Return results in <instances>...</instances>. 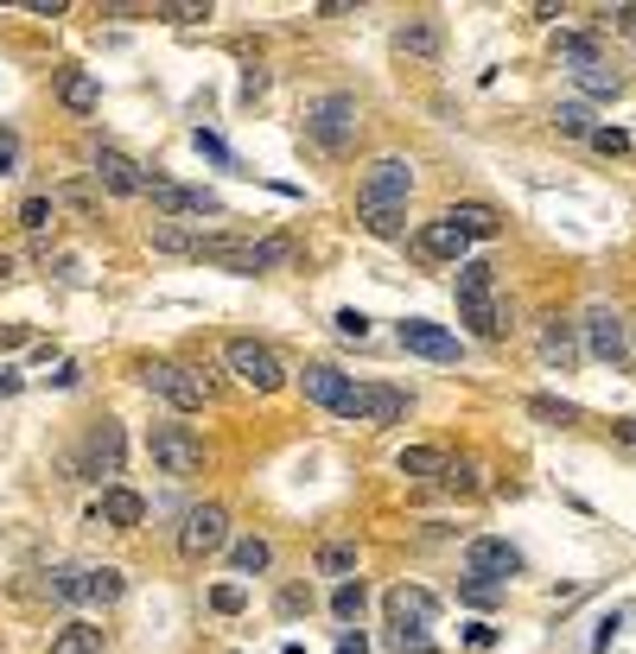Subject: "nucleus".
<instances>
[{"mask_svg": "<svg viewBox=\"0 0 636 654\" xmlns=\"http://www.w3.org/2000/svg\"><path fill=\"white\" fill-rule=\"evenodd\" d=\"M554 127L560 134H592V102H580V96H566V102H554Z\"/></svg>", "mask_w": 636, "mask_h": 654, "instance_id": "473e14b6", "label": "nucleus"}, {"mask_svg": "<svg viewBox=\"0 0 636 654\" xmlns=\"http://www.w3.org/2000/svg\"><path fill=\"white\" fill-rule=\"evenodd\" d=\"M20 344H25V330H20V325H7V330H0V350H20Z\"/></svg>", "mask_w": 636, "mask_h": 654, "instance_id": "de8ad7c7", "label": "nucleus"}, {"mask_svg": "<svg viewBox=\"0 0 636 654\" xmlns=\"http://www.w3.org/2000/svg\"><path fill=\"white\" fill-rule=\"evenodd\" d=\"M382 610H388V630H427L432 616H439V598H432L427 584H388Z\"/></svg>", "mask_w": 636, "mask_h": 654, "instance_id": "2eb2a0df", "label": "nucleus"}, {"mask_svg": "<svg viewBox=\"0 0 636 654\" xmlns=\"http://www.w3.org/2000/svg\"><path fill=\"white\" fill-rule=\"evenodd\" d=\"M585 140H592V147L605 152V159H624V152H630V134H624V127H592Z\"/></svg>", "mask_w": 636, "mask_h": 654, "instance_id": "4c0bfd02", "label": "nucleus"}, {"mask_svg": "<svg viewBox=\"0 0 636 654\" xmlns=\"http://www.w3.org/2000/svg\"><path fill=\"white\" fill-rule=\"evenodd\" d=\"M140 388H153L159 401H173L178 413H198L204 401H217V376H204V369H185V362H166V356L140 362Z\"/></svg>", "mask_w": 636, "mask_h": 654, "instance_id": "7ed1b4c3", "label": "nucleus"}, {"mask_svg": "<svg viewBox=\"0 0 636 654\" xmlns=\"http://www.w3.org/2000/svg\"><path fill=\"white\" fill-rule=\"evenodd\" d=\"M58 102H64L71 115H96L102 108V83L90 71H64L58 76Z\"/></svg>", "mask_w": 636, "mask_h": 654, "instance_id": "5701e85b", "label": "nucleus"}, {"mask_svg": "<svg viewBox=\"0 0 636 654\" xmlns=\"http://www.w3.org/2000/svg\"><path fill=\"white\" fill-rule=\"evenodd\" d=\"M159 20H173V25H198V20H210V7L204 0H166V7H153Z\"/></svg>", "mask_w": 636, "mask_h": 654, "instance_id": "c9c22d12", "label": "nucleus"}, {"mask_svg": "<svg viewBox=\"0 0 636 654\" xmlns=\"http://www.w3.org/2000/svg\"><path fill=\"white\" fill-rule=\"evenodd\" d=\"M554 57L566 64V71H585V64H598V39H585V32H560Z\"/></svg>", "mask_w": 636, "mask_h": 654, "instance_id": "c85d7f7f", "label": "nucleus"}, {"mask_svg": "<svg viewBox=\"0 0 636 654\" xmlns=\"http://www.w3.org/2000/svg\"><path fill=\"white\" fill-rule=\"evenodd\" d=\"M337 420H363V426H395L407 420V394L388 381H351V394L337 407Z\"/></svg>", "mask_w": 636, "mask_h": 654, "instance_id": "1a4fd4ad", "label": "nucleus"}, {"mask_svg": "<svg viewBox=\"0 0 636 654\" xmlns=\"http://www.w3.org/2000/svg\"><path fill=\"white\" fill-rule=\"evenodd\" d=\"M280 654H305V648H300V642H286V648H280Z\"/></svg>", "mask_w": 636, "mask_h": 654, "instance_id": "3c124183", "label": "nucleus"}, {"mask_svg": "<svg viewBox=\"0 0 636 654\" xmlns=\"http://www.w3.org/2000/svg\"><path fill=\"white\" fill-rule=\"evenodd\" d=\"M452 293H458V325L471 330L478 344H497L503 337V305H497V274H490V261H458V279H452Z\"/></svg>", "mask_w": 636, "mask_h": 654, "instance_id": "f03ea898", "label": "nucleus"}, {"mask_svg": "<svg viewBox=\"0 0 636 654\" xmlns=\"http://www.w3.org/2000/svg\"><path fill=\"white\" fill-rule=\"evenodd\" d=\"M300 610H305V591H300V584H293V591H280V616H300Z\"/></svg>", "mask_w": 636, "mask_h": 654, "instance_id": "49530a36", "label": "nucleus"}, {"mask_svg": "<svg viewBox=\"0 0 636 654\" xmlns=\"http://www.w3.org/2000/svg\"><path fill=\"white\" fill-rule=\"evenodd\" d=\"M191 140H198V152H204V159H217V166H229V172H236V152H229L223 140H217V134H210V127H198V134H191Z\"/></svg>", "mask_w": 636, "mask_h": 654, "instance_id": "ea45409f", "label": "nucleus"}, {"mask_svg": "<svg viewBox=\"0 0 636 654\" xmlns=\"http://www.w3.org/2000/svg\"><path fill=\"white\" fill-rule=\"evenodd\" d=\"M90 521L127 534V528H140V521H147V503H140L134 489H122V483H108V489L96 496V508H90Z\"/></svg>", "mask_w": 636, "mask_h": 654, "instance_id": "6ab92c4d", "label": "nucleus"}, {"mask_svg": "<svg viewBox=\"0 0 636 654\" xmlns=\"http://www.w3.org/2000/svg\"><path fill=\"white\" fill-rule=\"evenodd\" d=\"M0 172H20V140H13V127H0Z\"/></svg>", "mask_w": 636, "mask_h": 654, "instance_id": "79ce46f5", "label": "nucleus"}, {"mask_svg": "<svg viewBox=\"0 0 636 654\" xmlns=\"http://www.w3.org/2000/svg\"><path fill=\"white\" fill-rule=\"evenodd\" d=\"M90 172H96V184L102 191H115V198H147V172H140L127 152H115V147H96Z\"/></svg>", "mask_w": 636, "mask_h": 654, "instance_id": "dca6fc26", "label": "nucleus"}, {"mask_svg": "<svg viewBox=\"0 0 636 654\" xmlns=\"http://www.w3.org/2000/svg\"><path fill=\"white\" fill-rule=\"evenodd\" d=\"M300 394L312 407L337 413V407H344V394H351V376H344L337 362H305V369H300Z\"/></svg>", "mask_w": 636, "mask_h": 654, "instance_id": "a211bd4d", "label": "nucleus"}, {"mask_svg": "<svg viewBox=\"0 0 636 654\" xmlns=\"http://www.w3.org/2000/svg\"><path fill=\"white\" fill-rule=\"evenodd\" d=\"M388 654H432L427 630H388Z\"/></svg>", "mask_w": 636, "mask_h": 654, "instance_id": "58836bf2", "label": "nucleus"}, {"mask_svg": "<svg viewBox=\"0 0 636 654\" xmlns=\"http://www.w3.org/2000/svg\"><path fill=\"white\" fill-rule=\"evenodd\" d=\"M541 362H548V369H573V362H580V337H573V325H566V318H541Z\"/></svg>", "mask_w": 636, "mask_h": 654, "instance_id": "412c9836", "label": "nucleus"}, {"mask_svg": "<svg viewBox=\"0 0 636 654\" xmlns=\"http://www.w3.org/2000/svg\"><path fill=\"white\" fill-rule=\"evenodd\" d=\"M147 452H153V471H166V477H204V464H210V457H204V439L191 426H185V420H166V426H153L147 432Z\"/></svg>", "mask_w": 636, "mask_h": 654, "instance_id": "423d86ee", "label": "nucleus"}, {"mask_svg": "<svg viewBox=\"0 0 636 654\" xmlns=\"http://www.w3.org/2000/svg\"><path fill=\"white\" fill-rule=\"evenodd\" d=\"M127 591V572L122 566H58L51 572V598L58 604H122Z\"/></svg>", "mask_w": 636, "mask_h": 654, "instance_id": "20e7f679", "label": "nucleus"}, {"mask_svg": "<svg viewBox=\"0 0 636 654\" xmlns=\"http://www.w3.org/2000/svg\"><path fill=\"white\" fill-rule=\"evenodd\" d=\"M25 13H39V20H58V13H71L64 0H25Z\"/></svg>", "mask_w": 636, "mask_h": 654, "instance_id": "c03bdc74", "label": "nucleus"}, {"mask_svg": "<svg viewBox=\"0 0 636 654\" xmlns=\"http://www.w3.org/2000/svg\"><path fill=\"white\" fill-rule=\"evenodd\" d=\"M337 654H369V642H363V630H344V635H337Z\"/></svg>", "mask_w": 636, "mask_h": 654, "instance_id": "a18cd8bd", "label": "nucleus"}, {"mask_svg": "<svg viewBox=\"0 0 636 654\" xmlns=\"http://www.w3.org/2000/svg\"><path fill=\"white\" fill-rule=\"evenodd\" d=\"M356 127H363L356 96H319L305 108V134H312V147H325V152H344L356 140Z\"/></svg>", "mask_w": 636, "mask_h": 654, "instance_id": "0eeeda50", "label": "nucleus"}, {"mask_svg": "<svg viewBox=\"0 0 636 654\" xmlns=\"http://www.w3.org/2000/svg\"><path fill=\"white\" fill-rule=\"evenodd\" d=\"M414 249L427 254V261H452V267H458V261H465V235H458V229L439 217V223H420V229H414Z\"/></svg>", "mask_w": 636, "mask_h": 654, "instance_id": "4be33fe9", "label": "nucleus"}, {"mask_svg": "<svg viewBox=\"0 0 636 654\" xmlns=\"http://www.w3.org/2000/svg\"><path fill=\"white\" fill-rule=\"evenodd\" d=\"M630 356H636V344H630Z\"/></svg>", "mask_w": 636, "mask_h": 654, "instance_id": "603ef678", "label": "nucleus"}, {"mask_svg": "<svg viewBox=\"0 0 636 654\" xmlns=\"http://www.w3.org/2000/svg\"><path fill=\"white\" fill-rule=\"evenodd\" d=\"M127 457V432L122 420H102V426H90V439H83V457H76V471L83 477H115Z\"/></svg>", "mask_w": 636, "mask_h": 654, "instance_id": "4468645a", "label": "nucleus"}, {"mask_svg": "<svg viewBox=\"0 0 636 654\" xmlns=\"http://www.w3.org/2000/svg\"><path fill=\"white\" fill-rule=\"evenodd\" d=\"M210 610H217V616H242V610H249V591H242V584H210Z\"/></svg>", "mask_w": 636, "mask_h": 654, "instance_id": "e433bc0d", "label": "nucleus"}, {"mask_svg": "<svg viewBox=\"0 0 636 654\" xmlns=\"http://www.w3.org/2000/svg\"><path fill=\"white\" fill-rule=\"evenodd\" d=\"M402 350L414 356H427V362H458V337L446 325H432V318H402Z\"/></svg>", "mask_w": 636, "mask_h": 654, "instance_id": "f3484780", "label": "nucleus"}, {"mask_svg": "<svg viewBox=\"0 0 636 654\" xmlns=\"http://www.w3.org/2000/svg\"><path fill=\"white\" fill-rule=\"evenodd\" d=\"M580 325H585V350L598 356L605 369H630V362H636V356H630V318H624V312L592 305Z\"/></svg>", "mask_w": 636, "mask_h": 654, "instance_id": "6e6552de", "label": "nucleus"}, {"mask_svg": "<svg viewBox=\"0 0 636 654\" xmlns=\"http://www.w3.org/2000/svg\"><path fill=\"white\" fill-rule=\"evenodd\" d=\"M51 654H102V630L96 623H71V630H58Z\"/></svg>", "mask_w": 636, "mask_h": 654, "instance_id": "7c9ffc66", "label": "nucleus"}, {"mask_svg": "<svg viewBox=\"0 0 636 654\" xmlns=\"http://www.w3.org/2000/svg\"><path fill=\"white\" fill-rule=\"evenodd\" d=\"M51 217H58V198H25L20 203V229H32V235H45Z\"/></svg>", "mask_w": 636, "mask_h": 654, "instance_id": "f704fd0d", "label": "nucleus"}, {"mask_svg": "<svg viewBox=\"0 0 636 654\" xmlns=\"http://www.w3.org/2000/svg\"><path fill=\"white\" fill-rule=\"evenodd\" d=\"M446 223L458 229V235H465V242H490V235H497V210H490V203H452V210H446Z\"/></svg>", "mask_w": 636, "mask_h": 654, "instance_id": "b1692460", "label": "nucleus"}, {"mask_svg": "<svg viewBox=\"0 0 636 654\" xmlns=\"http://www.w3.org/2000/svg\"><path fill=\"white\" fill-rule=\"evenodd\" d=\"M611 25H617V32H636V0H624V7H611Z\"/></svg>", "mask_w": 636, "mask_h": 654, "instance_id": "37998d69", "label": "nucleus"}, {"mask_svg": "<svg viewBox=\"0 0 636 654\" xmlns=\"http://www.w3.org/2000/svg\"><path fill=\"white\" fill-rule=\"evenodd\" d=\"M395 471L414 477V483H432V477H446V471H452V457L439 452V445H407V452L395 457Z\"/></svg>", "mask_w": 636, "mask_h": 654, "instance_id": "393cba45", "label": "nucleus"}, {"mask_svg": "<svg viewBox=\"0 0 636 654\" xmlns=\"http://www.w3.org/2000/svg\"><path fill=\"white\" fill-rule=\"evenodd\" d=\"M268 566H274V547H268L261 534H249V540L229 547V572H268Z\"/></svg>", "mask_w": 636, "mask_h": 654, "instance_id": "cd10ccee", "label": "nucleus"}, {"mask_svg": "<svg viewBox=\"0 0 636 654\" xmlns=\"http://www.w3.org/2000/svg\"><path fill=\"white\" fill-rule=\"evenodd\" d=\"M407 191H414V166H407L402 152L369 159V172L356 178V203H402L407 210Z\"/></svg>", "mask_w": 636, "mask_h": 654, "instance_id": "9b49d317", "label": "nucleus"}, {"mask_svg": "<svg viewBox=\"0 0 636 654\" xmlns=\"http://www.w3.org/2000/svg\"><path fill=\"white\" fill-rule=\"evenodd\" d=\"M223 362H229V376L242 381V388H254V394H280V388H286V362H280V350L261 344V337H229Z\"/></svg>", "mask_w": 636, "mask_h": 654, "instance_id": "39448f33", "label": "nucleus"}, {"mask_svg": "<svg viewBox=\"0 0 636 654\" xmlns=\"http://www.w3.org/2000/svg\"><path fill=\"white\" fill-rule=\"evenodd\" d=\"M223 540H229V508L223 503L185 508V521H178V553L185 559H210Z\"/></svg>", "mask_w": 636, "mask_h": 654, "instance_id": "9d476101", "label": "nucleus"}, {"mask_svg": "<svg viewBox=\"0 0 636 654\" xmlns=\"http://www.w3.org/2000/svg\"><path fill=\"white\" fill-rule=\"evenodd\" d=\"M465 572H471V584H497V591H503V584L522 572V553H515L509 540H497V534H483V540L465 547Z\"/></svg>", "mask_w": 636, "mask_h": 654, "instance_id": "f8f14e48", "label": "nucleus"}, {"mask_svg": "<svg viewBox=\"0 0 636 654\" xmlns=\"http://www.w3.org/2000/svg\"><path fill=\"white\" fill-rule=\"evenodd\" d=\"M13 267H20V261H13V254H0V286H7V279H13Z\"/></svg>", "mask_w": 636, "mask_h": 654, "instance_id": "8fccbe9b", "label": "nucleus"}, {"mask_svg": "<svg viewBox=\"0 0 636 654\" xmlns=\"http://www.w3.org/2000/svg\"><path fill=\"white\" fill-rule=\"evenodd\" d=\"M356 566H363V559H356V547L351 540H325V547H319V553H312V572H325V579H356Z\"/></svg>", "mask_w": 636, "mask_h": 654, "instance_id": "a878e982", "label": "nucleus"}, {"mask_svg": "<svg viewBox=\"0 0 636 654\" xmlns=\"http://www.w3.org/2000/svg\"><path fill=\"white\" fill-rule=\"evenodd\" d=\"M529 413L541 420V426H573V420H580V407L554 401V394H529Z\"/></svg>", "mask_w": 636, "mask_h": 654, "instance_id": "72a5a7b5", "label": "nucleus"}, {"mask_svg": "<svg viewBox=\"0 0 636 654\" xmlns=\"http://www.w3.org/2000/svg\"><path fill=\"white\" fill-rule=\"evenodd\" d=\"M191 261H217L229 274H274V267H293L300 249L286 235H254V242H242V235H191Z\"/></svg>", "mask_w": 636, "mask_h": 654, "instance_id": "f257e3e1", "label": "nucleus"}, {"mask_svg": "<svg viewBox=\"0 0 636 654\" xmlns=\"http://www.w3.org/2000/svg\"><path fill=\"white\" fill-rule=\"evenodd\" d=\"M331 325H337V337H369V318H363L356 305H344V312H337Z\"/></svg>", "mask_w": 636, "mask_h": 654, "instance_id": "a19ab883", "label": "nucleus"}, {"mask_svg": "<svg viewBox=\"0 0 636 654\" xmlns=\"http://www.w3.org/2000/svg\"><path fill=\"white\" fill-rule=\"evenodd\" d=\"M439 25L432 20H407V25H395V51H402L407 64H439Z\"/></svg>", "mask_w": 636, "mask_h": 654, "instance_id": "aec40b11", "label": "nucleus"}, {"mask_svg": "<svg viewBox=\"0 0 636 654\" xmlns=\"http://www.w3.org/2000/svg\"><path fill=\"white\" fill-rule=\"evenodd\" d=\"M573 83H580L585 96H598V102H611L617 89H624V76L611 71L605 57H598V64H585V71H573Z\"/></svg>", "mask_w": 636, "mask_h": 654, "instance_id": "c756f323", "label": "nucleus"}, {"mask_svg": "<svg viewBox=\"0 0 636 654\" xmlns=\"http://www.w3.org/2000/svg\"><path fill=\"white\" fill-rule=\"evenodd\" d=\"M617 439H624V445H636V420H617Z\"/></svg>", "mask_w": 636, "mask_h": 654, "instance_id": "09e8293b", "label": "nucleus"}, {"mask_svg": "<svg viewBox=\"0 0 636 654\" xmlns=\"http://www.w3.org/2000/svg\"><path fill=\"white\" fill-rule=\"evenodd\" d=\"M147 198L159 217H223V198L217 191H191V184H173V178H153L147 172Z\"/></svg>", "mask_w": 636, "mask_h": 654, "instance_id": "ddd939ff", "label": "nucleus"}, {"mask_svg": "<svg viewBox=\"0 0 636 654\" xmlns=\"http://www.w3.org/2000/svg\"><path fill=\"white\" fill-rule=\"evenodd\" d=\"M363 604H369L363 579H344L337 591H331V616H337V623H356V616H363Z\"/></svg>", "mask_w": 636, "mask_h": 654, "instance_id": "2f4dec72", "label": "nucleus"}, {"mask_svg": "<svg viewBox=\"0 0 636 654\" xmlns=\"http://www.w3.org/2000/svg\"><path fill=\"white\" fill-rule=\"evenodd\" d=\"M356 217H363V229L382 235V242L407 235V210H402V203H356Z\"/></svg>", "mask_w": 636, "mask_h": 654, "instance_id": "bb28decb", "label": "nucleus"}]
</instances>
